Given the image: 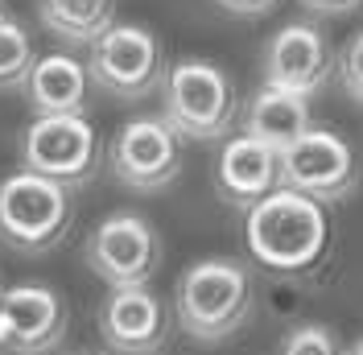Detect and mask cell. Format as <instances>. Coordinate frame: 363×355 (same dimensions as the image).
<instances>
[{"instance_id": "603a6c76", "label": "cell", "mask_w": 363, "mask_h": 355, "mask_svg": "<svg viewBox=\"0 0 363 355\" xmlns=\"http://www.w3.org/2000/svg\"><path fill=\"white\" fill-rule=\"evenodd\" d=\"M342 355H363V339L359 343H351V351H342Z\"/></svg>"}, {"instance_id": "44dd1931", "label": "cell", "mask_w": 363, "mask_h": 355, "mask_svg": "<svg viewBox=\"0 0 363 355\" xmlns=\"http://www.w3.org/2000/svg\"><path fill=\"white\" fill-rule=\"evenodd\" d=\"M363 0H301V9H310L314 17H347L355 13Z\"/></svg>"}, {"instance_id": "d4e9b609", "label": "cell", "mask_w": 363, "mask_h": 355, "mask_svg": "<svg viewBox=\"0 0 363 355\" xmlns=\"http://www.w3.org/2000/svg\"><path fill=\"white\" fill-rule=\"evenodd\" d=\"M0 293H4V285H0Z\"/></svg>"}, {"instance_id": "2e32d148", "label": "cell", "mask_w": 363, "mask_h": 355, "mask_svg": "<svg viewBox=\"0 0 363 355\" xmlns=\"http://www.w3.org/2000/svg\"><path fill=\"white\" fill-rule=\"evenodd\" d=\"M42 25L67 45H91L116 25V0H38Z\"/></svg>"}, {"instance_id": "d6986e66", "label": "cell", "mask_w": 363, "mask_h": 355, "mask_svg": "<svg viewBox=\"0 0 363 355\" xmlns=\"http://www.w3.org/2000/svg\"><path fill=\"white\" fill-rule=\"evenodd\" d=\"M335 70H339L342 91H347L355 104H363V29L359 33H351L347 45L335 54Z\"/></svg>"}, {"instance_id": "277c9868", "label": "cell", "mask_w": 363, "mask_h": 355, "mask_svg": "<svg viewBox=\"0 0 363 355\" xmlns=\"http://www.w3.org/2000/svg\"><path fill=\"white\" fill-rule=\"evenodd\" d=\"M74 219L70 186L42 178L33 170L0 182V240L17 252H50L67 240V227Z\"/></svg>"}, {"instance_id": "cb8c5ba5", "label": "cell", "mask_w": 363, "mask_h": 355, "mask_svg": "<svg viewBox=\"0 0 363 355\" xmlns=\"http://www.w3.org/2000/svg\"><path fill=\"white\" fill-rule=\"evenodd\" d=\"M0 17H4V4H0Z\"/></svg>"}, {"instance_id": "7a4b0ae2", "label": "cell", "mask_w": 363, "mask_h": 355, "mask_svg": "<svg viewBox=\"0 0 363 355\" xmlns=\"http://www.w3.org/2000/svg\"><path fill=\"white\" fill-rule=\"evenodd\" d=\"M256 289L252 273L235 256H206L194 261L178 277L174 314L178 327L199 343H223L252 318Z\"/></svg>"}, {"instance_id": "e0dca14e", "label": "cell", "mask_w": 363, "mask_h": 355, "mask_svg": "<svg viewBox=\"0 0 363 355\" xmlns=\"http://www.w3.org/2000/svg\"><path fill=\"white\" fill-rule=\"evenodd\" d=\"M33 62H38V54H33L25 25L4 13L0 17V91H21Z\"/></svg>"}, {"instance_id": "30bf717a", "label": "cell", "mask_w": 363, "mask_h": 355, "mask_svg": "<svg viewBox=\"0 0 363 355\" xmlns=\"http://www.w3.org/2000/svg\"><path fill=\"white\" fill-rule=\"evenodd\" d=\"M330 75H335V50L314 21L281 25L264 45V83L272 87L318 95L330 83Z\"/></svg>"}, {"instance_id": "484cf974", "label": "cell", "mask_w": 363, "mask_h": 355, "mask_svg": "<svg viewBox=\"0 0 363 355\" xmlns=\"http://www.w3.org/2000/svg\"><path fill=\"white\" fill-rule=\"evenodd\" d=\"M79 355H87V351H79Z\"/></svg>"}, {"instance_id": "5b68a950", "label": "cell", "mask_w": 363, "mask_h": 355, "mask_svg": "<svg viewBox=\"0 0 363 355\" xmlns=\"http://www.w3.org/2000/svg\"><path fill=\"white\" fill-rule=\"evenodd\" d=\"M87 75L91 87L112 95L120 104H136L161 91L165 79V50H161L157 33L145 25H112L108 33H99L87 45Z\"/></svg>"}, {"instance_id": "5bb4252c", "label": "cell", "mask_w": 363, "mask_h": 355, "mask_svg": "<svg viewBox=\"0 0 363 355\" xmlns=\"http://www.w3.org/2000/svg\"><path fill=\"white\" fill-rule=\"evenodd\" d=\"M240 133L256 136V141H264L272 145L277 153L285 149V145H294L301 133H310L314 129V116H310V95H297V91H285V87H264L252 95L244 111H240Z\"/></svg>"}, {"instance_id": "8992f818", "label": "cell", "mask_w": 363, "mask_h": 355, "mask_svg": "<svg viewBox=\"0 0 363 355\" xmlns=\"http://www.w3.org/2000/svg\"><path fill=\"white\" fill-rule=\"evenodd\" d=\"M99 133L87 120V111H50L33 116V124L21 133V165L42 178H54L70 190L87 186L99 174Z\"/></svg>"}, {"instance_id": "ba28073f", "label": "cell", "mask_w": 363, "mask_h": 355, "mask_svg": "<svg viewBox=\"0 0 363 355\" xmlns=\"http://www.w3.org/2000/svg\"><path fill=\"white\" fill-rule=\"evenodd\" d=\"M108 165L120 186L153 195L182 174V133L165 116H136L116 129L108 145Z\"/></svg>"}, {"instance_id": "7402d4cb", "label": "cell", "mask_w": 363, "mask_h": 355, "mask_svg": "<svg viewBox=\"0 0 363 355\" xmlns=\"http://www.w3.org/2000/svg\"><path fill=\"white\" fill-rule=\"evenodd\" d=\"M0 355H21L17 351V334H13V322H9V314L0 310Z\"/></svg>"}, {"instance_id": "ac0fdd59", "label": "cell", "mask_w": 363, "mask_h": 355, "mask_svg": "<svg viewBox=\"0 0 363 355\" xmlns=\"http://www.w3.org/2000/svg\"><path fill=\"white\" fill-rule=\"evenodd\" d=\"M281 355H342L339 339L330 327H322V322H301L294 331L285 334V343H281Z\"/></svg>"}, {"instance_id": "8fae6325", "label": "cell", "mask_w": 363, "mask_h": 355, "mask_svg": "<svg viewBox=\"0 0 363 355\" xmlns=\"http://www.w3.org/2000/svg\"><path fill=\"white\" fill-rule=\"evenodd\" d=\"M99 339L116 355H153L169 339V310L149 285H120L99 306Z\"/></svg>"}, {"instance_id": "4fadbf2b", "label": "cell", "mask_w": 363, "mask_h": 355, "mask_svg": "<svg viewBox=\"0 0 363 355\" xmlns=\"http://www.w3.org/2000/svg\"><path fill=\"white\" fill-rule=\"evenodd\" d=\"M0 310L9 314L13 334H17V351L21 355H45L54 351L67 334V302L62 293L50 285H13L0 293Z\"/></svg>"}, {"instance_id": "7c38bea8", "label": "cell", "mask_w": 363, "mask_h": 355, "mask_svg": "<svg viewBox=\"0 0 363 355\" xmlns=\"http://www.w3.org/2000/svg\"><path fill=\"white\" fill-rule=\"evenodd\" d=\"M277 186H281V153L248 133L227 136L223 149H219V161H215L219 199L235 211H248Z\"/></svg>"}, {"instance_id": "52a82bcc", "label": "cell", "mask_w": 363, "mask_h": 355, "mask_svg": "<svg viewBox=\"0 0 363 355\" xmlns=\"http://www.w3.org/2000/svg\"><path fill=\"white\" fill-rule=\"evenodd\" d=\"M359 157L351 149V141L339 136L335 129H310L294 145L281 149V186L301 190L322 207L351 199L359 190Z\"/></svg>"}, {"instance_id": "ffe728a7", "label": "cell", "mask_w": 363, "mask_h": 355, "mask_svg": "<svg viewBox=\"0 0 363 355\" xmlns=\"http://www.w3.org/2000/svg\"><path fill=\"white\" fill-rule=\"evenodd\" d=\"M223 13H231V17H264V13H272L277 9V0H215Z\"/></svg>"}, {"instance_id": "9c48e42d", "label": "cell", "mask_w": 363, "mask_h": 355, "mask_svg": "<svg viewBox=\"0 0 363 355\" xmlns=\"http://www.w3.org/2000/svg\"><path fill=\"white\" fill-rule=\"evenodd\" d=\"M83 256L104 285H149L161 265V236L145 215L116 211L95 223V231L83 244Z\"/></svg>"}, {"instance_id": "6da1fadb", "label": "cell", "mask_w": 363, "mask_h": 355, "mask_svg": "<svg viewBox=\"0 0 363 355\" xmlns=\"http://www.w3.org/2000/svg\"><path fill=\"white\" fill-rule=\"evenodd\" d=\"M244 215H248V252L272 273H306L322 261L330 244L326 207L289 186L269 190Z\"/></svg>"}, {"instance_id": "9a60e30c", "label": "cell", "mask_w": 363, "mask_h": 355, "mask_svg": "<svg viewBox=\"0 0 363 355\" xmlns=\"http://www.w3.org/2000/svg\"><path fill=\"white\" fill-rule=\"evenodd\" d=\"M25 104L38 111V116H50V111H87L91 104V75L87 62H79L74 54H42L29 79H25Z\"/></svg>"}, {"instance_id": "3957f363", "label": "cell", "mask_w": 363, "mask_h": 355, "mask_svg": "<svg viewBox=\"0 0 363 355\" xmlns=\"http://www.w3.org/2000/svg\"><path fill=\"white\" fill-rule=\"evenodd\" d=\"M161 116L182 141H223L240 120L235 79L211 58H178L161 79Z\"/></svg>"}]
</instances>
